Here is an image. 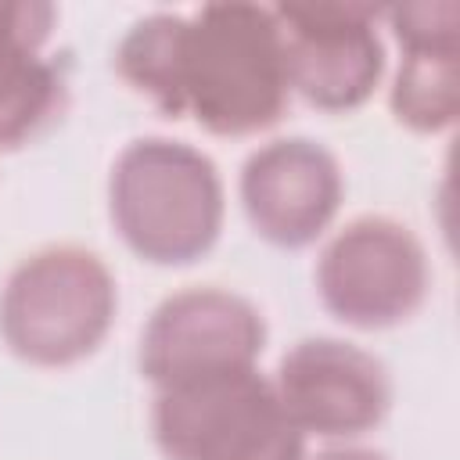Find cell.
Listing matches in <instances>:
<instances>
[{
    "label": "cell",
    "mask_w": 460,
    "mask_h": 460,
    "mask_svg": "<svg viewBox=\"0 0 460 460\" xmlns=\"http://www.w3.org/2000/svg\"><path fill=\"white\" fill-rule=\"evenodd\" d=\"M108 208L133 255L155 266H187L219 237L223 180L198 147L144 137L115 158Z\"/></svg>",
    "instance_id": "cell-2"
},
{
    "label": "cell",
    "mask_w": 460,
    "mask_h": 460,
    "mask_svg": "<svg viewBox=\"0 0 460 460\" xmlns=\"http://www.w3.org/2000/svg\"><path fill=\"white\" fill-rule=\"evenodd\" d=\"M273 388L291 424L320 438H356L381 424L392 402L381 359L341 338H305L291 345Z\"/></svg>",
    "instance_id": "cell-8"
},
{
    "label": "cell",
    "mask_w": 460,
    "mask_h": 460,
    "mask_svg": "<svg viewBox=\"0 0 460 460\" xmlns=\"http://www.w3.org/2000/svg\"><path fill=\"white\" fill-rule=\"evenodd\" d=\"M313 460H388V456L377 453V449H367V446H334V449H323Z\"/></svg>",
    "instance_id": "cell-12"
},
{
    "label": "cell",
    "mask_w": 460,
    "mask_h": 460,
    "mask_svg": "<svg viewBox=\"0 0 460 460\" xmlns=\"http://www.w3.org/2000/svg\"><path fill=\"white\" fill-rule=\"evenodd\" d=\"M266 345L259 309L219 288L169 295L140 334V374L155 388L255 367Z\"/></svg>",
    "instance_id": "cell-7"
},
{
    "label": "cell",
    "mask_w": 460,
    "mask_h": 460,
    "mask_svg": "<svg viewBox=\"0 0 460 460\" xmlns=\"http://www.w3.org/2000/svg\"><path fill=\"white\" fill-rule=\"evenodd\" d=\"M115 280L108 266L75 244H54L22 259L0 291V338L36 367L86 359L115 320Z\"/></svg>",
    "instance_id": "cell-3"
},
{
    "label": "cell",
    "mask_w": 460,
    "mask_h": 460,
    "mask_svg": "<svg viewBox=\"0 0 460 460\" xmlns=\"http://www.w3.org/2000/svg\"><path fill=\"white\" fill-rule=\"evenodd\" d=\"M428 255L410 226L388 216H363L338 230L320 262L316 291L327 313L359 331L410 320L428 298Z\"/></svg>",
    "instance_id": "cell-5"
},
{
    "label": "cell",
    "mask_w": 460,
    "mask_h": 460,
    "mask_svg": "<svg viewBox=\"0 0 460 460\" xmlns=\"http://www.w3.org/2000/svg\"><path fill=\"white\" fill-rule=\"evenodd\" d=\"M402 47L392 86V111L417 133L449 129L460 115V7L402 4L385 11Z\"/></svg>",
    "instance_id": "cell-11"
},
{
    "label": "cell",
    "mask_w": 460,
    "mask_h": 460,
    "mask_svg": "<svg viewBox=\"0 0 460 460\" xmlns=\"http://www.w3.org/2000/svg\"><path fill=\"white\" fill-rule=\"evenodd\" d=\"M291 93L323 111L359 108L385 72L377 7L370 4H288L273 7Z\"/></svg>",
    "instance_id": "cell-6"
},
{
    "label": "cell",
    "mask_w": 460,
    "mask_h": 460,
    "mask_svg": "<svg viewBox=\"0 0 460 460\" xmlns=\"http://www.w3.org/2000/svg\"><path fill=\"white\" fill-rule=\"evenodd\" d=\"M115 68L169 119L190 115L216 137L270 129L291 97L277 14L259 4L155 11L122 36Z\"/></svg>",
    "instance_id": "cell-1"
},
{
    "label": "cell",
    "mask_w": 460,
    "mask_h": 460,
    "mask_svg": "<svg viewBox=\"0 0 460 460\" xmlns=\"http://www.w3.org/2000/svg\"><path fill=\"white\" fill-rule=\"evenodd\" d=\"M151 431L165 460H305V435L255 367L158 388Z\"/></svg>",
    "instance_id": "cell-4"
},
{
    "label": "cell",
    "mask_w": 460,
    "mask_h": 460,
    "mask_svg": "<svg viewBox=\"0 0 460 460\" xmlns=\"http://www.w3.org/2000/svg\"><path fill=\"white\" fill-rule=\"evenodd\" d=\"M241 201L262 241L305 248L331 226L341 205V169L316 140H270L241 169Z\"/></svg>",
    "instance_id": "cell-9"
},
{
    "label": "cell",
    "mask_w": 460,
    "mask_h": 460,
    "mask_svg": "<svg viewBox=\"0 0 460 460\" xmlns=\"http://www.w3.org/2000/svg\"><path fill=\"white\" fill-rule=\"evenodd\" d=\"M58 11L43 0H0V147L47 133L68 101V72L47 54Z\"/></svg>",
    "instance_id": "cell-10"
}]
</instances>
